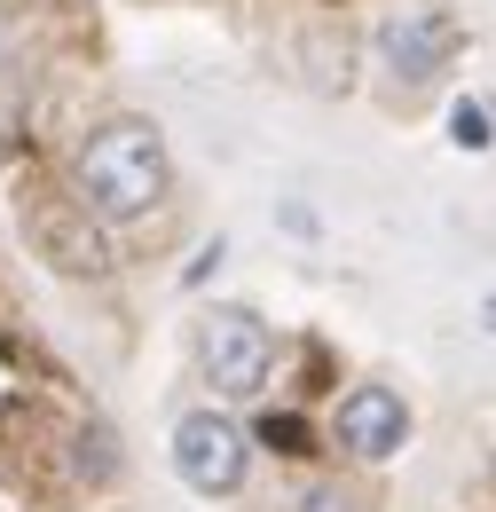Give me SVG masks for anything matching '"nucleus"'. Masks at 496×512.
Returning <instances> with one entry per match:
<instances>
[{
  "label": "nucleus",
  "instance_id": "obj_1",
  "mask_svg": "<svg viewBox=\"0 0 496 512\" xmlns=\"http://www.w3.org/2000/svg\"><path fill=\"white\" fill-rule=\"evenodd\" d=\"M71 197L103 221V229H126V221H150L166 197H174V150L150 119H103V127L79 134L71 150Z\"/></svg>",
  "mask_w": 496,
  "mask_h": 512
},
{
  "label": "nucleus",
  "instance_id": "obj_2",
  "mask_svg": "<svg viewBox=\"0 0 496 512\" xmlns=\"http://www.w3.org/2000/svg\"><path fill=\"white\" fill-rule=\"evenodd\" d=\"M189 347H197V371H205V386L221 402H260L268 379H276V331L252 316V308H237V300L197 308Z\"/></svg>",
  "mask_w": 496,
  "mask_h": 512
},
{
  "label": "nucleus",
  "instance_id": "obj_3",
  "mask_svg": "<svg viewBox=\"0 0 496 512\" xmlns=\"http://www.w3.org/2000/svg\"><path fill=\"white\" fill-rule=\"evenodd\" d=\"M16 229H24V245L48 260L56 276H71V284H103L111 276V245H103V221L79 205L71 190H32L16 197Z\"/></svg>",
  "mask_w": 496,
  "mask_h": 512
},
{
  "label": "nucleus",
  "instance_id": "obj_4",
  "mask_svg": "<svg viewBox=\"0 0 496 512\" xmlns=\"http://www.w3.org/2000/svg\"><path fill=\"white\" fill-rule=\"evenodd\" d=\"M174 473H182L189 497H237L252 473V434L221 410V402H197L174 418Z\"/></svg>",
  "mask_w": 496,
  "mask_h": 512
},
{
  "label": "nucleus",
  "instance_id": "obj_5",
  "mask_svg": "<svg viewBox=\"0 0 496 512\" xmlns=\"http://www.w3.org/2000/svg\"><path fill=\"white\" fill-rule=\"evenodd\" d=\"M457 48H465V32H457V16L434 8V0L386 8V24H378V71H386L394 87H434L441 71L457 64Z\"/></svg>",
  "mask_w": 496,
  "mask_h": 512
},
{
  "label": "nucleus",
  "instance_id": "obj_6",
  "mask_svg": "<svg viewBox=\"0 0 496 512\" xmlns=\"http://www.w3.org/2000/svg\"><path fill=\"white\" fill-rule=\"evenodd\" d=\"M331 449H347L355 465H394L410 449V402L394 386H347L331 410Z\"/></svg>",
  "mask_w": 496,
  "mask_h": 512
},
{
  "label": "nucleus",
  "instance_id": "obj_7",
  "mask_svg": "<svg viewBox=\"0 0 496 512\" xmlns=\"http://www.w3.org/2000/svg\"><path fill=\"white\" fill-rule=\"evenodd\" d=\"M284 512H371V497H363L355 481H339V473H308V481L284 497Z\"/></svg>",
  "mask_w": 496,
  "mask_h": 512
},
{
  "label": "nucleus",
  "instance_id": "obj_8",
  "mask_svg": "<svg viewBox=\"0 0 496 512\" xmlns=\"http://www.w3.org/2000/svg\"><path fill=\"white\" fill-rule=\"evenodd\" d=\"M449 142H457V150H473V158L489 150V103H481V95L449 103Z\"/></svg>",
  "mask_w": 496,
  "mask_h": 512
},
{
  "label": "nucleus",
  "instance_id": "obj_9",
  "mask_svg": "<svg viewBox=\"0 0 496 512\" xmlns=\"http://www.w3.org/2000/svg\"><path fill=\"white\" fill-rule=\"evenodd\" d=\"M71 449H79L71 465H79L87 481H111V473H119V457H111V434H103V426H79V434H71Z\"/></svg>",
  "mask_w": 496,
  "mask_h": 512
},
{
  "label": "nucleus",
  "instance_id": "obj_10",
  "mask_svg": "<svg viewBox=\"0 0 496 512\" xmlns=\"http://www.w3.org/2000/svg\"><path fill=\"white\" fill-rule=\"evenodd\" d=\"M16 119H24V87H8V71H0V150L16 142Z\"/></svg>",
  "mask_w": 496,
  "mask_h": 512
},
{
  "label": "nucleus",
  "instance_id": "obj_11",
  "mask_svg": "<svg viewBox=\"0 0 496 512\" xmlns=\"http://www.w3.org/2000/svg\"><path fill=\"white\" fill-rule=\"evenodd\" d=\"M260 434H268V442H284V457H308V426H300V418H268V426H260Z\"/></svg>",
  "mask_w": 496,
  "mask_h": 512
}]
</instances>
